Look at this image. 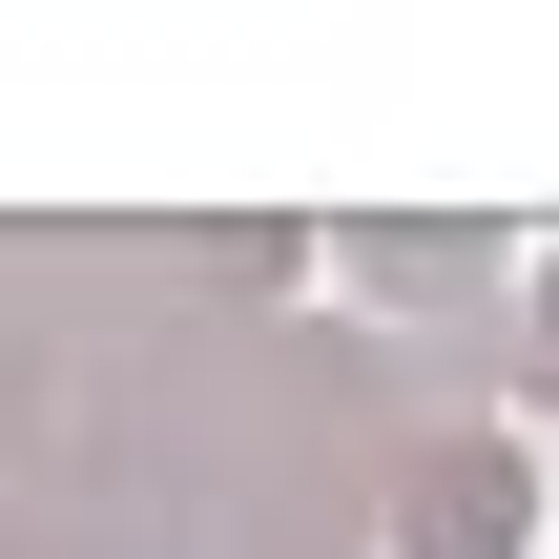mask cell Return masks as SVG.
<instances>
[{"label":"cell","mask_w":559,"mask_h":559,"mask_svg":"<svg viewBox=\"0 0 559 559\" xmlns=\"http://www.w3.org/2000/svg\"><path fill=\"white\" fill-rule=\"evenodd\" d=\"M519 539H539V436L498 394H436L373 456V559H519Z\"/></svg>","instance_id":"obj_1"},{"label":"cell","mask_w":559,"mask_h":559,"mask_svg":"<svg viewBox=\"0 0 559 559\" xmlns=\"http://www.w3.org/2000/svg\"><path fill=\"white\" fill-rule=\"evenodd\" d=\"M353 290H373V311H415V332H498V311H519L498 228H353ZM477 373H498V353H477Z\"/></svg>","instance_id":"obj_2"}]
</instances>
